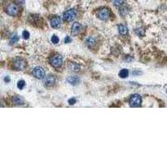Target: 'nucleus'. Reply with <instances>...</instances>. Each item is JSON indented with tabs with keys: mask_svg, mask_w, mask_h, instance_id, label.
Returning <instances> with one entry per match:
<instances>
[{
	"mask_svg": "<svg viewBox=\"0 0 167 167\" xmlns=\"http://www.w3.org/2000/svg\"><path fill=\"white\" fill-rule=\"evenodd\" d=\"M81 29H82V26H81L80 23H75L72 25V33H75V34L79 33L81 31Z\"/></svg>",
	"mask_w": 167,
	"mask_h": 167,
	"instance_id": "nucleus-11",
	"label": "nucleus"
},
{
	"mask_svg": "<svg viewBox=\"0 0 167 167\" xmlns=\"http://www.w3.org/2000/svg\"><path fill=\"white\" fill-rule=\"evenodd\" d=\"M50 64L54 66V68H59L63 65V58L61 55L56 54L50 59Z\"/></svg>",
	"mask_w": 167,
	"mask_h": 167,
	"instance_id": "nucleus-4",
	"label": "nucleus"
},
{
	"mask_svg": "<svg viewBox=\"0 0 167 167\" xmlns=\"http://www.w3.org/2000/svg\"><path fill=\"white\" fill-rule=\"evenodd\" d=\"M142 103V98L140 95L135 94L129 99V105L131 107H139L141 105Z\"/></svg>",
	"mask_w": 167,
	"mask_h": 167,
	"instance_id": "nucleus-1",
	"label": "nucleus"
},
{
	"mask_svg": "<svg viewBox=\"0 0 167 167\" xmlns=\"http://www.w3.org/2000/svg\"><path fill=\"white\" fill-rule=\"evenodd\" d=\"M51 42L54 43V44H56V43H58L59 42V38L56 35H53L52 38H51Z\"/></svg>",
	"mask_w": 167,
	"mask_h": 167,
	"instance_id": "nucleus-19",
	"label": "nucleus"
},
{
	"mask_svg": "<svg viewBox=\"0 0 167 167\" xmlns=\"http://www.w3.org/2000/svg\"><path fill=\"white\" fill-rule=\"evenodd\" d=\"M67 81L72 85H79V83H80V78L77 77V76H70L68 78Z\"/></svg>",
	"mask_w": 167,
	"mask_h": 167,
	"instance_id": "nucleus-10",
	"label": "nucleus"
},
{
	"mask_svg": "<svg viewBox=\"0 0 167 167\" xmlns=\"http://www.w3.org/2000/svg\"><path fill=\"white\" fill-rule=\"evenodd\" d=\"M18 40H19V37L17 34H14V35H13L10 38V43H12V44L16 43Z\"/></svg>",
	"mask_w": 167,
	"mask_h": 167,
	"instance_id": "nucleus-16",
	"label": "nucleus"
},
{
	"mask_svg": "<svg viewBox=\"0 0 167 167\" xmlns=\"http://www.w3.org/2000/svg\"><path fill=\"white\" fill-rule=\"evenodd\" d=\"M17 86H18V88L19 90H23V89L24 88V86H25V81L23 80H19L18 82Z\"/></svg>",
	"mask_w": 167,
	"mask_h": 167,
	"instance_id": "nucleus-18",
	"label": "nucleus"
},
{
	"mask_svg": "<svg viewBox=\"0 0 167 167\" xmlns=\"http://www.w3.org/2000/svg\"><path fill=\"white\" fill-rule=\"evenodd\" d=\"M3 1H5V0H3Z\"/></svg>",
	"mask_w": 167,
	"mask_h": 167,
	"instance_id": "nucleus-24",
	"label": "nucleus"
},
{
	"mask_svg": "<svg viewBox=\"0 0 167 167\" xmlns=\"http://www.w3.org/2000/svg\"><path fill=\"white\" fill-rule=\"evenodd\" d=\"M33 74L35 78H37L38 80H42L45 76V71L42 67H35L33 70Z\"/></svg>",
	"mask_w": 167,
	"mask_h": 167,
	"instance_id": "nucleus-7",
	"label": "nucleus"
},
{
	"mask_svg": "<svg viewBox=\"0 0 167 167\" xmlns=\"http://www.w3.org/2000/svg\"><path fill=\"white\" fill-rule=\"evenodd\" d=\"M125 0H114V5L116 7H122L124 6Z\"/></svg>",
	"mask_w": 167,
	"mask_h": 167,
	"instance_id": "nucleus-17",
	"label": "nucleus"
},
{
	"mask_svg": "<svg viewBox=\"0 0 167 167\" xmlns=\"http://www.w3.org/2000/svg\"><path fill=\"white\" fill-rule=\"evenodd\" d=\"M129 75V70H126V69H124V70H120V72L119 73V76L122 79H124L126 77H128Z\"/></svg>",
	"mask_w": 167,
	"mask_h": 167,
	"instance_id": "nucleus-14",
	"label": "nucleus"
},
{
	"mask_svg": "<svg viewBox=\"0 0 167 167\" xmlns=\"http://www.w3.org/2000/svg\"><path fill=\"white\" fill-rule=\"evenodd\" d=\"M4 81L5 82H10V78L9 76H6L5 78H4Z\"/></svg>",
	"mask_w": 167,
	"mask_h": 167,
	"instance_id": "nucleus-23",
	"label": "nucleus"
},
{
	"mask_svg": "<svg viewBox=\"0 0 167 167\" xmlns=\"http://www.w3.org/2000/svg\"><path fill=\"white\" fill-rule=\"evenodd\" d=\"M23 38H24V39H28V38H29V33L28 32L27 30H25V31L23 32Z\"/></svg>",
	"mask_w": 167,
	"mask_h": 167,
	"instance_id": "nucleus-20",
	"label": "nucleus"
},
{
	"mask_svg": "<svg viewBox=\"0 0 167 167\" xmlns=\"http://www.w3.org/2000/svg\"><path fill=\"white\" fill-rule=\"evenodd\" d=\"M12 101L16 105H20L23 104V99L20 96H14L12 98Z\"/></svg>",
	"mask_w": 167,
	"mask_h": 167,
	"instance_id": "nucleus-12",
	"label": "nucleus"
},
{
	"mask_svg": "<svg viewBox=\"0 0 167 167\" xmlns=\"http://www.w3.org/2000/svg\"><path fill=\"white\" fill-rule=\"evenodd\" d=\"M98 16L101 20H104V21L108 20L109 17H110V11L107 8H103L99 12Z\"/></svg>",
	"mask_w": 167,
	"mask_h": 167,
	"instance_id": "nucleus-6",
	"label": "nucleus"
},
{
	"mask_svg": "<svg viewBox=\"0 0 167 167\" xmlns=\"http://www.w3.org/2000/svg\"><path fill=\"white\" fill-rule=\"evenodd\" d=\"M44 84L47 85V86H53L54 84H55V78L54 75H48L45 79L44 81Z\"/></svg>",
	"mask_w": 167,
	"mask_h": 167,
	"instance_id": "nucleus-9",
	"label": "nucleus"
},
{
	"mask_svg": "<svg viewBox=\"0 0 167 167\" xmlns=\"http://www.w3.org/2000/svg\"><path fill=\"white\" fill-rule=\"evenodd\" d=\"M6 12L10 16H16L17 14H18V12H19L18 6L15 4H10L7 7Z\"/></svg>",
	"mask_w": 167,
	"mask_h": 167,
	"instance_id": "nucleus-5",
	"label": "nucleus"
},
{
	"mask_svg": "<svg viewBox=\"0 0 167 167\" xmlns=\"http://www.w3.org/2000/svg\"><path fill=\"white\" fill-rule=\"evenodd\" d=\"M76 16H77V11L75 9H71L70 10L66 11L64 14L63 19L65 22H71L74 19H75Z\"/></svg>",
	"mask_w": 167,
	"mask_h": 167,
	"instance_id": "nucleus-2",
	"label": "nucleus"
},
{
	"mask_svg": "<svg viewBox=\"0 0 167 167\" xmlns=\"http://www.w3.org/2000/svg\"><path fill=\"white\" fill-rule=\"evenodd\" d=\"M50 24H51V27L54 28H58L60 27L61 25V19L59 17H54L51 21H50Z\"/></svg>",
	"mask_w": 167,
	"mask_h": 167,
	"instance_id": "nucleus-8",
	"label": "nucleus"
},
{
	"mask_svg": "<svg viewBox=\"0 0 167 167\" xmlns=\"http://www.w3.org/2000/svg\"><path fill=\"white\" fill-rule=\"evenodd\" d=\"M65 43H71V42H72V39L70 38V37H66L65 39Z\"/></svg>",
	"mask_w": 167,
	"mask_h": 167,
	"instance_id": "nucleus-22",
	"label": "nucleus"
},
{
	"mask_svg": "<svg viewBox=\"0 0 167 167\" xmlns=\"http://www.w3.org/2000/svg\"><path fill=\"white\" fill-rule=\"evenodd\" d=\"M68 103L70 104V105H73V104H75L76 103V99H74V98H71V99H70L68 100Z\"/></svg>",
	"mask_w": 167,
	"mask_h": 167,
	"instance_id": "nucleus-21",
	"label": "nucleus"
},
{
	"mask_svg": "<svg viewBox=\"0 0 167 167\" xmlns=\"http://www.w3.org/2000/svg\"><path fill=\"white\" fill-rule=\"evenodd\" d=\"M118 30L119 33L121 35H126V34L128 33V28L126 27L125 25H123V24L119 25Z\"/></svg>",
	"mask_w": 167,
	"mask_h": 167,
	"instance_id": "nucleus-13",
	"label": "nucleus"
},
{
	"mask_svg": "<svg viewBox=\"0 0 167 167\" xmlns=\"http://www.w3.org/2000/svg\"><path fill=\"white\" fill-rule=\"evenodd\" d=\"M95 38H93V37H90L86 39V43L89 47H93L95 44Z\"/></svg>",
	"mask_w": 167,
	"mask_h": 167,
	"instance_id": "nucleus-15",
	"label": "nucleus"
},
{
	"mask_svg": "<svg viewBox=\"0 0 167 167\" xmlns=\"http://www.w3.org/2000/svg\"><path fill=\"white\" fill-rule=\"evenodd\" d=\"M13 66L17 71H22V70H24L25 67H26V62L24 61V59H23L22 58H16L14 60Z\"/></svg>",
	"mask_w": 167,
	"mask_h": 167,
	"instance_id": "nucleus-3",
	"label": "nucleus"
}]
</instances>
